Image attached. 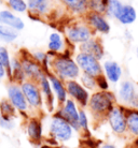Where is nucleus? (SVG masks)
I'll return each mask as SVG.
<instances>
[{"label": "nucleus", "instance_id": "f257e3e1", "mask_svg": "<svg viewBox=\"0 0 138 148\" xmlns=\"http://www.w3.org/2000/svg\"><path fill=\"white\" fill-rule=\"evenodd\" d=\"M52 55V59L50 63V70L54 75H56L62 81L67 82L69 79H78L81 75V70L76 62L75 58L71 57V52L67 43V48L64 53L54 54L49 52Z\"/></svg>", "mask_w": 138, "mask_h": 148}, {"label": "nucleus", "instance_id": "f03ea898", "mask_svg": "<svg viewBox=\"0 0 138 148\" xmlns=\"http://www.w3.org/2000/svg\"><path fill=\"white\" fill-rule=\"evenodd\" d=\"M117 103L118 100L114 92L110 90H96L91 93L86 108L95 119L105 120Z\"/></svg>", "mask_w": 138, "mask_h": 148}, {"label": "nucleus", "instance_id": "7ed1b4c3", "mask_svg": "<svg viewBox=\"0 0 138 148\" xmlns=\"http://www.w3.org/2000/svg\"><path fill=\"white\" fill-rule=\"evenodd\" d=\"M75 129L70 123L60 116L57 112L53 113V116L49 123V135L53 142L57 143H67L74 137Z\"/></svg>", "mask_w": 138, "mask_h": 148}, {"label": "nucleus", "instance_id": "20e7f679", "mask_svg": "<svg viewBox=\"0 0 138 148\" xmlns=\"http://www.w3.org/2000/svg\"><path fill=\"white\" fill-rule=\"evenodd\" d=\"M64 34H65L64 37L66 38V40L75 45H79L83 42H86L91 38L96 36L93 29L84 21V18L69 23L64 28Z\"/></svg>", "mask_w": 138, "mask_h": 148}, {"label": "nucleus", "instance_id": "39448f33", "mask_svg": "<svg viewBox=\"0 0 138 148\" xmlns=\"http://www.w3.org/2000/svg\"><path fill=\"white\" fill-rule=\"evenodd\" d=\"M126 108L122 104L117 103L107 116V122L113 133L116 135L123 136L127 134L126 125Z\"/></svg>", "mask_w": 138, "mask_h": 148}, {"label": "nucleus", "instance_id": "423d86ee", "mask_svg": "<svg viewBox=\"0 0 138 148\" xmlns=\"http://www.w3.org/2000/svg\"><path fill=\"white\" fill-rule=\"evenodd\" d=\"M116 96L119 104H122L127 108H138L137 86L132 81L125 79L121 82Z\"/></svg>", "mask_w": 138, "mask_h": 148}, {"label": "nucleus", "instance_id": "0eeeda50", "mask_svg": "<svg viewBox=\"0 0 138 148\" xmlns=\"http://www.w3.org/2000/svg\"><path fill=\"white\" fill-rule=\"evenodd\" d=\"M75 60L81 70V73L89 74L94 77L104 73L103 63L101 62V60H98L91 54L78 52L75 55Z\"/></svg>", "mask_w": 138, "mask_h": 148}, {"label": "nucleus", "instance_id": "6e6552de", "mask_svg": "<svg viewBox=\"0 0 138 148\" xmlns=\"http://www.w3.org/2000/svg\"><path fill=\"white\" fill-rule=\"evenodd\" d=\"M21 88L31 110H41L43 108L44 100H43L41 89L37 82L26 79L21 84Z\"/></svg>", "mask_w": 138, "mask_h": 148}, {"label": "nucleus", "instance_id": "1a4fd4ad", "mask_svg": "<svg viewBox=\"0 0 138 148\" xmlns=\"http://www.w3.org/2000/svg\"><path fill=\"white\" fill-rule=\"evenodd\" d=\"M19 53L21 54H19V59H21V61H22L23 70H24L25 75H26V78L38 83L39 79L45 74L42 66L39 62H37L31 57L30 53H28L27 51L22 49Z\"/></svg>", "mask_w": 138, "mask_h": 148}, {"label": "nucleus", "instance_id": "9d476101", "mask_svg": "<svg viewBox=\"0 0 138 148\" xmlns=\"http://www.w3.org/2000/svg\"><path fill=\"white\" fill-rule=\"evenodd\" d=\"M65 85L67 89L68 97L76 101V103L81 108H85L91 97L90 90H87L79 79H69L65 82Z\"/></svg>", "mask_w": 138, "mask_h": 148}, {"label": "nucleus", "instance_id": "9b49d317", "mask_svg": "<svg viewBox=\"0 0 138 148\" xmlns=\"http://www.w3.org/2000/svg\"><path fill=\"white\" fill-rule=\"evenodd\" d=\"M60 116H63L72 128L75 129L77 133H80V127H79V112H80V106L76 103L71 98H68L62 105H60L56 108V111Z\"/></svg>", "mask_w": 138, "mask_h": 148}, {"label": "nucleus", "instance_id": "f8f14e48", "mask_svg": "<svg viewBox=\"0 0 138 148\" xmlns=\"http://www.w3.org/2000/svg\"><path fill=\"white\" fill-rule=\"evenodd\" d=\"M7 96L8 100L13 104V106L16 108L17 112L27 113L30 110L28 102H27L26 98L23 93V90L19 84L11 82L7 87Z\"/></svg>", "mask_w": 138, "mask_h": 148}, {"label": "nucleus", "instance_id": "ddd939ff", "mask_svg": "<svg viewBox=\"0 0 138 148\" xmlns=\"http://www.w3.org/2000/svg\"><path fill=\"white\" fill-rule=\"evenodd\" d=\"M28 5V16L33 21L41 22L53 10L52 0H26Z\"/></svg>", "mask_w": 138, "mask_h": 148}, {"label": "nucleus", "instance_id": "4468645a", "mask_svg": "<svg viewBox=\"0 0 138 148\" xmlns=\"http://www.w3.org/2000/svg\"><path fill=\"white\" fill-rule=\"evenodd\" d=\"M89 26L93 29L95 34H108L111 30V26L110 23L108 22V17L105 14L101 13H97V12H87L85 16L83 17Z\"/></svg>", "mask_w": 138, "mask_h": 148}, {"label": "nucleus", "instance_id": "2eb2a0df", "mask_svg": "<svg viewBox=\"0 0 138 148\" xmlns=\"http://www.w3.org/2000/svg\"><path fill=\"white\" fill-rule=\"evenodd\" d=\"M78 51L79 52L87 53L93 55L94 57H96L98 60H103L105 57V47L103 44V41L99 37L94 36L93 38H91L90 40H87L86 42H83L81 44L78 45Z\"/></svg>", "mask_w": 138, "mask_h": 148}, {"label": "nucleus", "instance_id": "dca6fc26", "mask_svg": "<svg viewBox=\"0 0 138 148\" xmlns=\"http://www.w3.org/2000/svg\"><path fill=\"white\" fill-rule=\"evenodd\" d=\"M0 24L11 27L19 32L25 28V22L23 21L22 17H19V14L14 13L8 8L0 10Z\"/></svg>", "mask_w": 138, "mask_h": 148}, {"label": "nucleus", "instance_id": "f3484780", "mask_svg": "<svg viewBox=\"0 0 138 148\" xmlns=\"http://www.w3.org/2000/svg\"><path fill=\"white\" fill-rule=\"evenodd\" d=\"M38 84H39V87H40V89H41L42 96H43V100H44V105L46 106L49 112L54 113V112L56 111L55 110L56 99H55V96H54V92H53L51 83H50V81H49L48 75L44 74V75L39 79Z\"/></svg>", "mask_w": 138, "mask_h": 148}, {"label": "nucleus", "instance_id": "a211bd4d", "mask_svg": "<svg viewBox=\"0 0 138 148\" xmlns=\"http://www.w3.org/2000/svg\"><path fill=\"white\" fill-rule=\"evenodd\" d=\"M62 7L75 16L84 17L89 10L87 0H57Z\"/></svg>", "mask_w": 138, "mask_h": 148}, {"label": "nucleus", "instance_id": "6ab92c4d", "mask_svg": "<svg viewBox=\"0 0 138 148\" xmlns=\"http://www.w3.org/2000/svg\"><path fill=\"white\" fill-rule=\"evenodd\" d=\"M103 70L104 75L111 84H118L123 75V69L121 64L114 60H105L103 63Z\"/></svg>", "mask_w": 138, "mask_h": 148}, {"label": "nucleus", "instance_id": "aec40b11", "mask_svg": "<svg viewBox=\"0 0 138 148\" xmlns=\"http://www.w3.org/2000/svg\"><path fill=\"white\" fill-rule=\"evenodd\" d=\"M46 75H48L49 81H50L51 86H52L56 102H57L58 106H60L69 98L67 93V89H66V85H65V82L62 81L60 78H58L56 75H54L52 72H50Z\"/></svg>", "mask_w": 138, "mask_h": 148}, {"label": "nucleus", "instance_id": "412c9836", "mask_svg": "<svg viewBox=\"0 0 138 148\" xmlns=\"http://www.w3.org/2000/svg\"><path fill=\"white\" fill-rule=\"evenodd\" d=\"M26 133L29 140L34 143H39L43 136L42 121L38 117H30L26 125Z\"/></svg>", "mask_w": 138, "mask_h": 148}, {"label": "nucleus", "instance_id": "4be33fe9", "mask_svg": "<svg viewBox=\"0 0 138 148\" xmlns=\"http://www.w3.org/2000/svg\"><path fill=\"white\" fill-rule=\"evenodd\" d=\"M66 48H67V40L63 34L57 32V31H53L50 34L48 41L49 52L60 54V53L65 52Z\"/></svg>", "mask_w": 138, "mask_h": 148}, {"label": "nucleus", "instance_id": "5701e85b", "mask_svg": "<svg viewBox=\"0 0 138 148\" xmlns=\"http://www.w3.org/2000/svg\"><path fill=\"white\" fill-rule=\"evenodd\" d=\"M136 19H137V11L135 7L131 3H124L122 10L117 17V21L121 25L130 26L136 22Z\"/></svg>", "mask_w": 138, "mask_h": 148}, {"label": "nucleus", "instance_id": "b1692460", "mask_svg": "<svg viewBox=\"0 0 138 148\" xmlns=\"http://www.w3.org/2000/svg\"><path fill=\"white\" fill-rule=\"evenodd\" d=\"M26 75L24 73L22 66V61L19 56H15L11 59V76L10 82H14L17 84H22L24 81H26Z\"/></svg>", "mask_w": 138, "mask_h": 148}, {"label": "nucleus", "instance_id": "393cba45", "mask_svg": "<svg viewBox=\"0 0 138 148\" xmlns=\"http://www.w3.org/2000/svg\"><path fill=\"white\" fill-rule=\"evenodd\" d=\"M127 134L135 138L138 136V110L134 108H126Z\"/></svg>", "mask_w": 138, "mask_h": 148}, {"label": "nucleus", "instance_id": "a878e982", "mask_svg": "<svg viewBox=\"0 0 138 148\" xmlns=\"http://www.w3.org/2000/svg\"><path fill=\"white\" fill-rule=\"evenodd\" d=\"M19 32L15 29L0 24V43L1 44H12L19 39Z\"/></svg>", "mask_w": 138, "mask_h": 148}, {"label": "nucleus", "instance_id": "bb28decb", "mask_svg": "<svg viewBox=\"0 0 138 148\" xmlns=\"http://www.w3.org/2000/svg\"><path fill=\"white\" fill-rule=\"evenodd\" d=\"M79 127H80V133L83 134L85 138L91 136L90 131V121H89V115L86 113L85 108H80L79 112Z\"/></svg>", "mask_w": 138, "mask_h": 148}, {"label": "nucleus", "instance_id": "cd10ccee", "mask_svg": "<svg viewBox=\"0 0 138 148\" xmlns=\"http://www.w3.org/2000/svg\"><path fill=\"white\" fill-rule=\"evenodd\" d=\"M8 9L16 14H24L28 12V5L26 0H4Z\"/></svg>", "mask_w": 138, "mask_h": 148}, {"label": "nucleus", "instance_id": "c85d7f7f", "mask_svg": "<svg viewBox=\"0 0 138 148\" xmlns=\"http://www.w3.org/2000/svg\"><path fill=\"white\" fill-rule=\"evenodd\" d=\"M124 3L121 0H108L107 3V9L105 12V15L109 17V18H114L117 19L119 13L121 12Z\"/></svg>", "mask_w": 138, "mask_h": 148}, {"label": "nucleus", "instance_id": "c756f323", "mask_svg": "<svg viewBox=\"0 0 138 148\" xmlns=\"http://www.w3.org/2000/svg\"><path fill=\"white\" fill-rule=\"evenodd\" d=\"M11 56H10V52L6 45L0 46V61L2 63V66L4 67V69L7 70V77L10 79L11 76Z\"/></svg>", "mask_w": 138, "mask_h": 148}, {"label": "nucleus", "instance_id": "7c9ffc66", "mask_svg": "<svg viewBox=\"0 0 138 148\" xmlns=\"http://www.w3.org/2000/svg\"><path fill=\"white\" fill-rule=\"evenodd\" d=\"M16 108L8 99H2L0 101V113L3 116L9 118H14L16 116Z\"/></svg>", "mask_w": 138, "mask_h": 148}, {"label": "nucleus", "instance_id": "2f4dec72", "mask_svg": "<svg viewBox=\"0 0 138 148\" xmlns=\"http://www.w3.org/2000/svg\"><path fill=\"white\" fill-rule=\"evenodd\" d=\"M78 79L87 90H90V91H96V90H98L96 84V77H94L92 75L81 73V75H80V77Z\"/></svg>", "mask_w": 138, "mask_h": 148}, {"label": "nucleus", "instance_id": "473e14b6", "mask_svg": "<svg viewBox=\"0 0 138 148\" xmlns=\"http://www.w3.org/2000/svg\"><path fill=\"white\" fill-rule=\"evenodd\" d=\"M108 0H87L89 4V10L91 12H97L105 14L106 9H107Z\"/></svg>", "mask_w": 138, "mask_h": 148}, {"label": "nucleus", "instance_id": "72a5a7b5", "mask_svg": "<svg viewBox=\"0 0 138 148\" xmlns=\"http://www.w3.org/2000/svg\"><path fill=\"white\" fill-rule=\"evenodd\" d=\"M14 127H15V123L13 118L6 117V116H3V115L0 113V128L6 130H12Z\"/></svg>", "mask_w": 138, "mask_h": 148}, {"label": "nucleus", "instance_id": "f704fd0d", "mask_svg": "<svg viewBox=\"0 0 138 148\" xmlns=\"http://www.w3.org/2000/svg\"><path fill=\"white\" fill-rule=\"evenodd\" d=\"M96 84L98 90H109V88H110V85H109L110 83L104 75V73L96 76Z\"/></svg>", "mask_w": 138, "mask_h": 148}, {"label": "nucleus", "instance_id": "c9c22d12", "mask_svg": "<svg viewBox=\"0 0 138 148\" xmlns=\"http://www.w3.org/2000/svg\"><path fill=\"white\" fill-rule=\"evenodd\" d=\"M7 77V70L4 69V67L2 66V63L0 61V81H2Z\"/></svg>", "mask_w": 138, "mask_h": 148}, {"label": "nucleus", "instance_id": "e433bc0d", "mask_svg": "<svg viewBox=\"0 0 138 148\" xmlns=\"http://www.w3.org/2000/svg\"><path fill=\"white\" fill-rule=\"evenodd\" d=\"M98 148H117L113 144H110V143H104L101 144Z\"/></svg>", "mask_w": 138, "mask_h": 148}, {"label": "nucleus", "instance_id": "4c0bfd02", "mask_svg": "<svg viewBox=\"0 0 138 148\" xmlns=\"http://www.w3.org/2000/svg\"><path fill=\"white\" fill-rule=\"evenodd\" d=\"M133 145H134L135 147L138 148V136L137 137H135V140H134V143H133Z\"/></svg>", "mask_w": 138, "mask_h": 148}, {"label": "nucleus", "instance_id": "58836bf2", "mask_svg": "<svg viewBox=\"0 0 138 148\" xmlns=\"http://www.w3.org/2000/svg\"><path fill=\"white\" fill-rule=\"evenodd\" d=\"M41 148H55V147H52V146H48V145H44V146H42Z\"/></svg>", "mask_w": 138, "mask_h": 148}, {"label": "nucleus", "instance_id": "ea45409f", "mask_svg": "<svg viewBox=\"0 0 138 148\" xmlns=\"http://www.w3.org/2000/svg\"><path fill=\"white\" fill-rule=\"evenodd\" d=\"M136 56H137V59H138V46H137V48H136Z\"/></svg>", "mask_w": 138, "mask_h": 148}, {"label": "nucleus", "instance_id": "a19ab883", "mask_svg": "<svg viewBox=\"0 0 138 148\" xmlns=\"http://www.w3.org/2000/svg\"><path fill=\"white\" fill-rule=\"evenodd\" d=\"M2 1H3V0H0V4L2 3Z\"/></svg>", "mask_w": 138, "mask_h": 148}, {"label": "nucleus", "instance_id": "79ce46f5", "mask_svg": "<svg viewBox=\"0 0 138 148\" xmlns=\"http://www.w3.org/2000/svg\"><path fill=\"white\" fill-rule=\"evenodd\" d=\"M60 148H66V147H60Z\"/></svg>", "mask_w": 138, "mask_h": 148}, {"label": "nucleus", "instance_id": "37998d69", "mask_svg": "<svg viewBox=\"0 0 138 148\" xmlns=\"http://www.w3.org/2000/svg\"><path fill=\"white\" fill-rule=\"evenodd\" d=\"M0 46H1V43H0Z\"/></svg>", "mask_w": 138, "mask_h": 148}, {"label": "nucleus", "instance_id": "c03bdc74", "mask_svg": "<svg viewBox=\"0 0 138 148\" xmlns=\"http://www.w3.org/2000/svg\"><path fill=\"white\" fill-rule=\"evenodd\" d=\"M137 110H138V108H137Z\"/></svg>", "mask_w": 138, "mask_h": 148}]
</instances>
